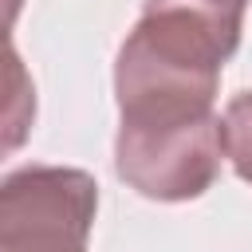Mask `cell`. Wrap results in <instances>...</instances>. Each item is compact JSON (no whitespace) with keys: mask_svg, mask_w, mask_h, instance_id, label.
I'll use <instances>...</instances> for the list:
<instances>
[{"mask_svg":"<svg viewBox=\"0 0 252 252\" xmlns=\"http://www.w3.org/2000/svg\"><path fill=\"white\" fill-rule=\"evenodd\" d=\"M87 217V177L28 169L4 185V252H83Z\"/></svg>","mask_w":252,"mask_h":252,"instance_id":"cell-1","label":"cell"}]
</instances>
